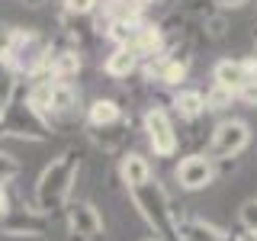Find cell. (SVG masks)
<instances>
[{
	"instance_id": "cell-4",
	"label": "cell",
	"mask_w": 257,
	"mask_h": 241,
	"mask_svg": "<svg viewBox=\"0 0 257 241\" xmlns=\"http://www.w3.org/2000/svg\"><path fill=\"white\" fill-rule=\"evenodd\" d=\"M48 48H52V39H45L42 32L16 29V39H13L10 55H7V64L13 68V74H26L32 80L42 71V64L48 58Z\"/></svg>"
},
{
	"instance_id": "cell-32",
	"label": "cell",
	"mask_w": 257,
	"mask_h": 241,
	"mask_svg": "<svg viewBox=\"0 0 257 241\" xmlns=\"http://www.w3.org/2000/svg\"><path fill=\"white\" fill-rule=\"evenodd\" d=\"M145 241H158V238H145Z\"/></svg>"
},
{
	"instance_id": "cell-5",
	"label": "cell",
	"mask_w": 257,
	"mask_h": 241,
	"mask_svg": "<svg viewBox=\"0 0 257 241\" xmlns=\"http://www.w3.org/2000/svg\"><path fill=\"white\" fill-rule=\"evenodd\" d=\"M247 145H251V129H247L244 119H222V123L212 129L209 155L215 161H228V158H238Z\"/></svg>"
},
{
	"instance_id": "cell-8",
	"label": "cell",
	"mask_w": 257,
	"mask_h": 241,
	"mask_svg": "<svg viewBox=\"0 0 257 241\" xmlns=\"http://www.w3.org/2000/svg\"><path fill=\"white\" fill-rule=\"evenodd\" d=\"M174 177L183 190H206V187H212L215 177H219L215 158L212 155H187V158H180Z\"/></svg>"
},
{
	"instance_id": "cell-23",
	"label": "cell",
	"mask_w": 257,
	"mask_h": 241,
	"mask_svg": "<svg viewBox=\"0 0 257 241\" xmlns=\"http://www.w3.org/2000/svg\"><path fill=\"white\" fill-rule=\"evenodd\" d=\"M16 174H20V161H16L10 151L0 148V187H4V183H10Z\"/></svg>"
},
{
	"instance_id": "cell-28",
	"label": "cell",
	"mask_w": 257,
	"mask_h": 241,
	"mask_svg": "<svg viewBox=\"0 0 257 241\" xmlns=\"http://www.w3.org/2000/svg\"><path fill=\"white\" fill-rule=\"evenodd\" d=\"M235 241H257V235H254V231H241Z\"/></svg>"
},
{
	"instance_id": "cell-20",
	"label": "cell",
	"mask_w": 257,
	"mask_h": 241,
	"mask_svg": "<svg viewBox=\"0 0 257 241\" xmlns=\"http://www.w3.org/2000/svg\"><path fill=\"white\" fill-rule=\"evenodd\" d=\"M16 90H20V80H16L13 68L7 61H0V106H7V103L13 100Z\"/></svg>"
},
{
	"instance_id": "cell-19",
	"label": "cell",
	"mask_w": 257,
	"mask_h": 241,
	"mask_svg": "<svg viewBox=\"0 0 257 241\" xmlns=\"http://www.w3.org/2000/svg\"><path fill=\"white\" fill-rule=\"evenodd\" d=\"M203 96H206V109H209V112H222V109H228L231 103L238 100L235 90H225V87H219V84H212Z\"/></svg>"
},
{
	"instance_id": "cell-16",
	"label": "cell",
	"mask_w": 257,
	"mask_h": 241,
	"mask_svg": "<svg viewBox=\"0 0 257 241\" xmlns=\"http://www.w3.org/2000/svg\"><path fill=\"white\" fill-rule=\"evenodd\" d=\"M87 123L93 129H109L116 123H122V106H119L116 100H93L90 106H87Z\"/></svg>"
},
{
	"instance_id": "cell-15",
	"label": "cell",
	"mask_w": 257,
	"mask_h": 241,
	"mask_svg": "<svg viewBox=\"0 0 257 241\" xmlns=\"http://www.w3.org/2000/svg\"><path fill=\"white\" fill-rule=\"evenodd\" d=\"M171 106H174V112H177L180 119L193 123V119H199V116L206 112V96H203V90H193V87H180V90L174 93Z\"/></svg>"
},
{
	"instance_id": "cell-31",
	"label": "cell",
	"mask_w": 257,
	"mask_h": 241,
	"mask_svg": "<svg viewBox=\"0 0 257 241\" xmlns=\"http://www.w3.org/2000/svg\"><path fill=\"white\" fill-rule=\"evenodd\" d=\"M254 45H257V29H254Z\"/></svg>"
},
{
	"instance_id": "cell-6",
	"label": "cell",
	"mask_w": 257,
	"mask_h": 241,
	"mask_svg": "<svg viewBox=\"0 0 257 241\" xmlns=\"http://www.w3.org/2000/svg\"><path fill=\"white\" fill-rule=\"evenodd\" d=\"M142 126H145V135H148V145L151 151H155L158 158H174L177 155V129L171 123V116H167L164 106H148L142 116Z\"/></svg>"
},
{
	"instance_id": "cell-11",
	"label": "cell",
	"mask_w": 257,
	"mask_h": 241,
	"mask_svg": "<svg viewBox=\"0 0 257 241\" xmlns=\"http://www.w3.org/2000/svg\"><path fill=\"white\" fill-rule=\"evenodd\" d=\"M80 112V90L71 80L52 84V119H74Z\"/></svg>"
},
{
	"instance_id": "cell-17",
	"label": "cell",
	"mask_w": 257,
	"mask_h": 241,
	"mask_svg": "<svg viewBox=\"0 0 257 241\" xmlns=\"http://www.w3.org/2000/svg\"><path fill=\"white\" fill-rule=\"evenodd\" d=\"M142 26H145V20L142 16H128V20H119V23H112V26L106 29V39L116 48H132L135 45V39H139V32H142Z\"/></svg>"
},
{
	"instance_id": "cell-18",
	"label": "cell",
	"mask_w": 257,
	"mask_h": 241,
	"mask_svg": "<svg viewBox=\"0 0 257 241\" xmlns=\"http://www.w3.org/2000/svg\"><path fill=\"white\" fill-rule=\"evenodd\" d=\"M93 139L100 142L106 151H119L125 145V139H128V123L122 119V123H116V126H109V129H96Z\"/></svg>"
},
{
	"instance_id": "cell-14",
	"label": "cell",
	"mask_w": 257,
	"mask_h": 241,
	"mask_svg": "<svg viewBox=\"0 0 257 241\" xmlns=\"http://www.w3.org/2000/svg\"><path fill=\"white\" fill-rule=\"evenodd\" d=\"M119 177H122V183L128 190H135V187H142V183H148L151 177H155V171H151L148 158L132 151V155H122V161H119Z\"/></svg>"
},
{
	"instance_id": "cell-10",
	"label": "cell",
	"mask_w": 257,
	"mask_h": 241,
	"mask_svg": "<svg viewBox=\"0 0 257 241\" xmlns=\"http://www.w3.org/2000/svg\"><path fill=\"white\" fill-rule=\"evenodd\" d=\"M177 238L180 241H228V235L219 225L196 219V215H180L177 219Z\"/></svg>"
},
{
	"instance_id": "cell-12",
	"label": "cell",
	"mask_w": 257,
	"mask_h": 241,
	"mask_svg": "<svg viewBox=\"0 0 257 241\" xmlns=\"http://www.w3.org/2000/svg\"><path fill=\"white\" fill-rule=\"evenodd\" d=\"M247 71H244V61L241 58H222V61H215V68H212V84H219L225 87V90H241V87L247 84Z\"/></svg>"
},
{
	"instance_id": "cell-26",
	"label": "cell",
	"mask_w": 257,
	"mask_h": 241,
	"mask_svg": "<svg viewBox=\"0 0 257 241\" xmlns=\"http://www.w3.org/2000/svg\"><path fill=\"white\" fill-rule=\"evenodd\" d=\"M247 4V0H212V7H215V10H238V7H244Z\"/></svg>"
},
{
	"instance_id": "cell-3",
	"label": "cell",
	"mask_w": 257,
	"mask_h": 241,
	"mask_svg": "<svg viewBox=\"0 0 257 241\" xmlns=\"http://www.w3.org/2000/svg\"><path fill=\"white\" fill-rule=\"evenodd\" d=\"M4 132L13 135V139H23V142H48L52 129H48L45 116H39L29 106L26 90H16L13 100L4 106Z\"/></svg>"
},
{
	"instance_id": "cell-30",
	"label": "cell",
	"mask_w": 257,
	"mask_h": 241,
	"mask_svg": "<svg viewBox=\"0 0 257 241\" xmlns=\"http://www.w3.org/2000/svg\"><path fill=\"white\" fill-rule=\"evenodd\" d=\"M0 126H4V106H0Z\"/></svg>"
},
{
	"instance_id": "cell-13",
	"label": "cell",
	"mask_w": 257,
	"mask_h": 241,
	"mask_svg": "<svg viewBox=\"0 0 257 241\" xmlns=\"http://www.w3.org/2000/svg\"><path fill=\"white\" fill-rule=\"evenodd\" d=\"M142 68V58H139V52L135 48H112V52L106 55V61H103V71H106L109 77H116V80H125V77H132L135 71Z\"/></svg>"
},
{
	"instance_id": "cell-25",
	"label": "cell",
	"mask_w": 257,
	"mask_h": 241,
	"mask_svg": "<svg viewBox=\"0 0 257 241\" xmlns=\"http://www.w3.org/2000/svg\"><path fill=\"white\" fill-rule=\"evenodd\" d=\"M238 100L244 103V106H254L257 109V80H247L244 87L238 90Z\"/></svg>"
},
{
	"instance_id": "cell-22",
	"label": "cell",
	"mask_w": 257,
	"mask_h": 241,
	"mask_svg": "<svg viewBox=\"0 0 257 241\" xmlns=\"http://www.w3.org/2000/svg\"><path fill=\"white\" fill-rule=\"evenodd\" d=\"M238 222H241L244 231H254V235H257V196L247 199V203L238 209Z\"/></svg>"
},
{
	"instance_id": "cell-21",
	"label": "cell",
	"mask_w": 257,
	"mask_h": 241,
	"mask_svg": "<svg viewBox=\"0 0 257 241\" xmlns=\"http://www.w3.org/2000/svg\"><path fill=\"white\" fill-rule=\"evenodd\" d=\"M100 0H64V16H74V20H87L96 13Z\"/></svg>"
},
{
	"instance_id": "cell-27",
	"label": "cell",
	"mask_w": 257,
	"mask_h": 241,
	"mask_svg": "<svg viewBox=\"0 0 257 241\" xmlns=\"http://www.w3.org/2000/svg\"><path fill=\"white\" fill-rule=\"evenodd\" d=\"M10 212V193H7V187H0V219Z\"/></svg>"
},
{
	"instance_id": "cell-9",
	"label": "cell",
	"mask_w": 257,
	"mask_h": 241,
	"mask_svg": "<svg viewBox=\"0 0 257 241\" xmlns=\"http://www.w3.org/2000/svg\"><path fill=\"white\" fill-rule=\"evenodd\" d=\"M68 231L74 241H103V219L93 203L77 199L68 206Z\"/></svg>"
},
{
	"instance_id": "cell-1",
	"label": "cell",
	"mask_w": 257,
	"mask_h": 241,
	"mask_svg": "<svg viewBox=\"0 0 257 241\" xmlns=\"http://www.w3.org/2000/svg\"><path fill=\"white\" fill-rule=\"evenodd\" d=\"M77 171H80V151L77 148H64L58 158L48 161V167L36 180V209L39 212L52 215V212L68 206Z\"/></svg>"
},
{
	"instance_id": "cell-7",
	"label": "cell",
	"mask_w": 257,
	"mask_h": 241,
	"mask_svg": "<svg viewBox=\"0 0 257 241\" xmlns=\"http://www.w3.org/2000/svg\"><path fill=\"white\" fill-rule=\"evenodd\" d=\"M0 235L7 238H45L48 235V215L39 212V209H10V212L0 219Z\"/></svg>"
},
{
	"instance_id": "cell-29",
	"label": "cell",
	"mask_w": 257,
	"mask_h": 241,
	"mask_svg": "<svg viewBox=\"0 0 257 241\" xmlns=\"http://www.w3.org/2000/svg\"><path fill=\"white\" fill-rule=\"evenodd\" d=\"M23 4H26V7H42L45 0H23Z\"/></svg>"
},
{
	"instance_id": "cell-2",
	"label": "cell",
	"mask_w": 257,
	"mask_h": 241,
	"mask_svg": "<svg viewBox=\"0 0 257 241\" xmlns=\"http://www.w3.org/2000/svg\"><path fill=\"white\" fill-rule=\"evenodd\" d=\"M128 196H132L139 215L148 222V228L155 231L158 241H180L177 238V212L171 206V196H167L164 183H161L158 177H151L148 183L128 190Z\"/></svg>"
},
{
	"instance_id": "cell-24",
	"label": "cell",
	"mask_w": 257,
	"mask_h": 241,
	"mask_svg": "<svg viewBox=\"0 0 257 241\" xmlns=\"http://www.w3.org/2000/svg\"><path fill=\"white\" fill-rule=\"evenodd\" d=\"M13 39H16V26H4L0 23V61H7V55L13 48Z\"/></svg>"
}]
</instances>
